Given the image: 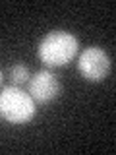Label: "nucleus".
Segmentation results:
<instances>
[{"mask_svg":"<svg viewBox=\"0 0 116 155\" xmlns=\"http://www.w3.org/2000/svg\"><path fill=\"white\" fill-rule=\"evenodd\" d=\"M77 47L79 41L70 31H50L39 45V58L50 68L66 66L76 58Z\"/></svg>","mask_w":116,"mask_h":155,"instance_id":"obj_1","label":"nucleus"},{"mask_svg":"<svg viewBox=\"0 0 116 155\" xmlns=\"http://www.w3.org/2000/svg\"><path fill=\"white\" fill-rule=\"evenodd\" d=\"M35 101L33 97L19 89L18 85H8L0 91V114L12 124H25L35 116Z\"/></svg>","mask_w":116,"mask_h":155,"instance_id":"obj_2","label":"nucleus"},{"mask_svg":"<svg viewBox=\"0 0 116 155\" xmlns=\"http://www.w3.org/2000/svg\"><path fill=\"white\" fill-rule=\"evenodd\" d=\"M77 70L87 81H103L110 74V56L101 47H87L77 56Z\"/></svg>","mask_w":116,"mask_h":155,"instance_id":"obj_3","label":"nucleus"},{"mask_svg":"<svg viewBox=\"0 0 116 155\" xmlns=\"http://www.w3.org/2000/svg\"><path fill=\"white\" fill-rule=\"evenodd\" d=\"M60 93V81L50 70H41L29 81V95L37 103H50Z\"/></svg>","mask_w":116,"mask_h":155,"instance_id":"obj_4","label":"nucleus"},{"mask_svg":"<svg viewBox=\"0 0 116 155\" xmlns=\"http://www.w3.org/2000/svg\"><path fill=\"white\" fill-rule=\"evenodd\" d=\"M10 76H12L14 85L25 84L29 80V68L25 64H16V66H12V70H10Z\"/></svg>","mask_w":116,"mask_h":155,"instance_id":"obj_5","label":"nucleus"},{"mask_svg":"<svg viewBox=\"0 0 116 155\" xmlns=\"http://www.w3.org/2000/svg\"><path fill=\"white\" fill-rule=\"evenodd\" d=\"M0 84H2V72H0Z\"/></svg>","mask_w":116,"mask_h":155,"instance_id":"obj_6","label":"nucleus"}]
</instances>
